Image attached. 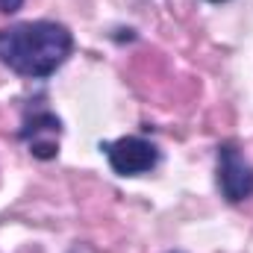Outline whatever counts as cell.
Wrapping results in <instances>:
<instances>
[{"label":"cell","mask_w":253,"mask_h":253,"mask_svg":"<svg viewBox=\"0 0 253 253\" xmlns=\"http://www.w3.org/2000/svg\"><path fill=\"white\" fill-rule=\"evenodd\" d=\"M71 30L53 21H27L0 30V62L21 77H50L71 56Z\"/></svg>","instance_id":"cell-1"},{"label":"cell","mask_w":253,"mask_h":253,"mask_svg":"<svg viewBox=\"0 0 253 253\" xmlns=\"http://www.w3.org/2000/svg\"><path fill=\"white\" fill-rule=\"evenodd\" d=\"M100 150H106V159H109L112 171L121 174V177L147 174L159 162V150L150 141L138 138V135H124L118 141H106V144H100Z\"/></svg>","instance_id":"cell-2"},{"label":"cell","mask_w":253,"mask_h":253,"mask_svg":"<svg viewBox=\"0 0 253 253\" xmlns=\"http://www.w3.org/2000/svg\"><path fill=\"white\" fill-rule=\"evenodd\" d=\"M218 186L230 203H242L253 194V168L245 162L236 144L218 147Z\"/></svg>","instance_id":"cell-3"},{"label":"cell","mask_w":253,"mask_h":253,"mask_svg":"<svg viewBox=\"0 0 253 253\" xmlns=\"http://www.w3.org/2000/svg\"><path fill=\"white\" fill-rule=\"evenodd\" d=\"M59 129H62V124H59V118H56V115H50V112H42V115H33V118L24 124L21 135H24V138H30V144H33V141H39V135H42V132L59 135Z\"/></svg>","instance_id":"cell-4"},{"label":"cell","mask_w":253,"mask_h":253,"mask_svg":"<svg viewBox=\"0 0 253 253\" xmlns=\"http://www.w3.org/2000/svg\"><path fill=\"white\" fill-rule=\"evenodd\" d=\"M21 3H24V0H0V12L12 15V12H18V9H21Z\"/></svg>","instance_id":"cell-5"},{"label":"cell","mask_w":253,"mask_h":253,"mask_svg":"<svg viewBox=\"0 0 253 253\" xmlns=\"http://www.w3.org/2000/svg\"><path fill=\"white\" fill-rule=\"evenodd\" d=\"M212 3H221V0H212Z\"/></svg>","instance_id":"cell-6"}]
</instances>
